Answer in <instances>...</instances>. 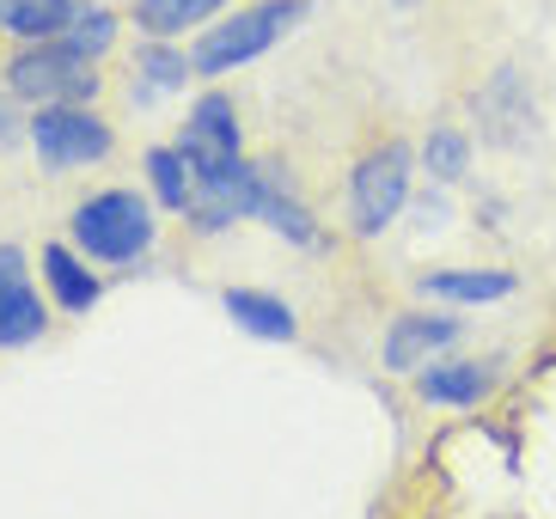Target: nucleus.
Here are the masks:
<instances>
[{
	"instance_id": "obj_1",
	"label": "nucleus",
	"mask_w": 556,
	"mask_h": 519,
	"mask_svg": "<svg viewBox=\"0 0 556 519\" xmlns=\"http://www.w3.org/2000/svg\"><path fill=\"white\" fill-rule=\"evenodd\" d=\"M74 244L99 263H129L153 244V208L135 190H104L74 208Z\"/></svg>"
},
{
	"instance_id": "obj_2",
	"label": "nucleus",
	"mask_w": 556,
	"mask_h": 519,
	"mask_svg": "<svg viewBox=\"0 0 556 519\" xmlns=\"http://www.w3.org/2000/svg\"><path fill=\"white\" fill-rule=\"evenodd\" d=\"M300 18H306V0H257V7H245L239 18H227V25H208L190 67H197V74H227V67L263 55L281 31H294Z\"/></svg>"
},
{
	"instance_id": "obj_3",
	"label": "nucleus",
	"mask_w": 556,
	"mask_h": 519,
	"mask_svg": "<svg viewBox=\"0 0 556 519\" xmlns=\"http://www.w3.org/2000/svg\"><path fill=\"white\" fill-rule=\"evenodd\" d=\"M7 86L18 98H37V104H80L86 92H99V74H92V55H80L67 37H43V43L13 55Z\"/></svg>"
},
{
	"instance_id": "obj_4",
	"label": "nucleus",
	"mask_w": 556,
	"mask_h": 519,
	"mask_svg": "<svg viewBox=\"0 0 556 519\" xmlns=\"http://www.w3.org/2000/svg\"><path fill=\"white\" fill-rule=\"evenodd\" d=\"M409 202V147L386 141L374 147L367 160L355 165V178H349V208H355V232H386L397 220V208Z\"/></svg>"
},
{
	"instance_id": "obj_5",
	"label": "nucleus",
	"mask_w": 556,
	"mask_h": 519,
	"mask_svg": "<svg viewBox=\"0 0 556 519\" xmlns=\"http://www.w3.org/2000/svg\"><path fill=\"white\" fill-rule=\"evenodd\" d=\"M31 147L50 172H67V165L104 160L111 153V129L92 111H80V104H43L31 116Z\"/></svg>"
},
{
	"instance_id": "obj_6",
	"label": "nucleus",
	"mask_w": 556,
	"mask_h": 519,
	"mask_svg": "<svg viewBox=\"0 0 556 519\" xmlns=\"http://www.w3.org/2000/svg\"><path fill=\"white\" fill-rule=\"evenodd\" d=\"M184 160L197 165V178L239 160V111H232L227 92L197 98V111H190V123H184Z\"/></svg>"
},
{
	"instance_id": "obj_7",
	"label": "nucleus",
	"mask_w": 556,
	"mask_h": 519,
	"mask_svg": "<svg viewBox=\"0 0 556 519\" xmlns=\"http://www.w3.org/2000/svg\"><path fill=\"white\" fill-rule=\"evenodd\" d=\"M43 300L25 281V257L13 244H0V349H25V342L43 337Z\"/></svg>"
},
{
	"instance_id": "obj_8",
	"label": "nucleus",
	"mask_w": 556,
	"mask_h": 519,
	"mask_svg": "<svg viewBox=\"0 0 556 519\" xmlns=\"http://www.w3.org/2000/svg\"><path fill=\"white\" fill-rule=\"evenodd\" d=\"M453 337H458L453 318H422V312H404V318L386 330V367H392V374H416V367H428V360L441 355Z\"/></svg>"
},
{
	"instance_id": "obj_9",
	"label": "nucleus",
	"mask_w": 556,
	"mask_h": 519,
	"mask_svg": "<svg viewBox=\"0 0 556 519\" xmlns=\"http://www.w3.org/2000/svg\"><path fill=\"white\" fill-rule=\"evenodd\" d=\"M495 385V374L483 360H446V367H428L422 374V397L428 404H446V409H471L483 404Z\"/></svg>"
},
{
	"instance_id": "obj_10",
	"label": "nucleus",
	"mask_w": 556,
	"mask_h": 519,
	"mask_svg": "<svg viewBox=\"0 0 556 519\" xmlns=\"http://www.w3.org/2000/svg\"><path fill=\"white\" fill-rule=\"evenodd\" d=\"M422 288L453 306H490V300L514 293V276L507 269H441V276H422Z\"/></svg>"
},
{
	"instance_id": "obj_11",
	"label": "nucleus",
	"mask_w": 556,
	"mask_h": 519,
	"mask_svg": "<svg viewBox=\"0 0 556 519\" xmlns=\"http://www.w3.org/2000/svg\"><path fill=\"white\" fill-rule=\"evenodd\" d=\"M67 18H74V0H0V31L31 37V43L62 37Z\"/></svg>"
},
{
	"instance_id": "obj_12",
	"label": "nucleus",
	"mask_w": 556,
	"mask_h": 519,
	"mask_svg": "<svg viewBox=\"0 0 556 519\" xmlns=\"http://www.w3.org/2000/svg\"><path fill=\"white\" fill-rule=\"evenodd\" d=\"M227 312L239 318V330H251V337H269V342H288V337H294V312L281 306L276 293L227 288Z\"/></svg>"
},
{
	"instance_id": "obj_13",
	"label": "nucleus",
	"mask_w": 556,
	"mask_h": 519,
	"mask_svg": "<svg viewBox=\"0 0 556 519\" xmlns=\"http://www.w3.org/2000/svg\"><path fill=\"white\" fill-rule=\"evenodd\" d=\"M43 281L55 288V300H62L67 312H92V306H99V276H92V269H80V257H74V251H62V244H50V251H43Z\"/></svg>"
},
{
	"instance_id": "obj_14",
	"label": "nucleus",
	"mask_w": 556,
	"mask_h": 519,
	"mask_svg": "<svg viewBox=\"0 0 556 519\" xmlns=\"http://www.w3.org/2000/svg\"><path fill=\"white\" fill-rule=\"evenodd\" d=\"M184 74H190V62H184L178 49H165L160 37L141 43V55H135V104H153L160 92H178Z\"/></svg>"
},
{
	"instance_id": "obj_15",
	"label": "nucleus",
	"mask_w": 556,
	"mask_h": 519,
	"mask_svg": "<svg viewBox=\"0 0 556 519\" xmlns=\"http://www.w3.org/2000/svg\"><path fill=\"white\" fill-rule=\"evenodd\" d=\"M148 178H153V195H160L165 208H190V195H197V165L184 160V147H153L148 153Z\"/></svg>"
},
{
	"instance_id": "obj_16",
	"label": "nucleus",
	"mask_w": 556,
	"mask_h": 519,
	"mask_svg": "<svg viewBox=\"0 0 556 519\" xmlns=\"http://www.w3.org/2000/svg\"><path fill=\"white\" fill-rule=\"evenodd\" d=\"M220 0H135V25L148 37H178L214 13Z\"/></svg>"
},
{
	"instance_id": "obj_17",
	"label": "nucleus",
	"mask_w": 556,
	"mask_h": 519,
	"mask_svg": "<svg viewBox=\"0 0 556 519\" xmlns=\"http://www.w3.org/2000/svg\"><path fill=\"white\" fill-rule=\"evenodd\" d=\"M257 220H269L276 232H288L294 244H312L318 232H312V220H306V208H300L294 195L281 190V178H276V165H269V190H263V214Z\"/></svg>"
},
{
	"instance_id": "obj_18",
	"label": "nucleus",
	"mask_w": 556,
	"mask_h": 519,
	"mask_svg": "<svg viewBox=\"0 0 556 519\" xmlns=\"http://www.w3.org/2000/svg\"><path fill=\"white\" fill-rule=\"evenodd\" d=\"M422 160H428V172H434L441 183H458L465 172H471V147H465L458 129H434L428 147H422Z\"/></svg>"
},
{
	"instance_id": "obj_19",
	"label": "nucleus",
	"mask_w": 556,
	"mask_h": 519,
	"mask_svg": "<svg viewBox=\"0 0 556 519\" xmlns=\"http://www.w3.org/2000/svg\"><path fill=\"white\" fill-rule=\"evenodd\" d=\"M62 37L80 49V55H104V49H111V37H116V18L104 13V7H74V18H67Z\"/></svg>"
},
{
	"instance_id": "obj_20",
	"label": "nucleus",
	"mask_w": 556,
	"mask_h": 519,
	"mask_svg": "<svg viewBox=\"0 0 556 519\" xmlns=\"http://www.w3.org/2000/svg\"><path fill=\"white\" fill-rule=\"evenodd\" d=\"M7 141H18V123H13V104L0 98V147H7Z\"/></svg>"
}]
</instances>
